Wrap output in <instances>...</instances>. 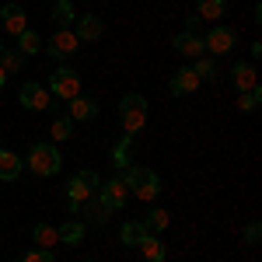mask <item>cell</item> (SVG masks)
<instances>
[{"instance_id":"obj_1","label":"cell","mask_w":262,"mask_h":262,"mask_svg":"<svg viewBox=\"0 0 262 262\" xmlns=\"http://www.w3.org/2000/svg\"><path fill=\"white\" fill-rule=\"evenodd\" d=\"M122 179H126V185H129V192H133L137 200H143V203L158 200V192H161V179H158V171L147 168V164H129V168L122 171Z\"/></svg>"},{"instance_id":"obj_2","label":"cell","mask_w":262,"mask_h":262,"mask_svg":"<svg viewBox=\"0 0 262 262\" xmlns=\"http://www.w3.org/2000/svg\"><path fill=\"white\" fill-rule=\"evenodd\" d=\"M119 122H122V133L126 137H133V133H140L143 126H147V98L143 95H126L119 101Z\"/></svg>"},{"instance_id":"obj_3","label":"cell","mask_w":262,"mask_h":262,"mask_svg":"<svg viewBox=\"0 0 262 262\" xmlns=\"http://www.w3.org/2000/svg\"><path fill=\"white\" fill-rule=\"evenodd\" d=\"M95 189H98V175L91 168L77 171L74 179L67 182V206H70V213H81V203L88 196H95Z\"/></svg>"},{"instance_id":"obj_4","label":"cell","mask_w":262,"mask_h":262,"mask_svg":"<svg viewBox=\"0 0 262 262\" xmlns=\"http://www.w3.org/2000/svg\"><path fill=\"white\" fill-rule=\"evenodd\" d=\"M28 168L35 171V175H56L63 168V158H60V150L53 147V143H35L32 150H28Z\"/></svg>"},{"instance_id":"obj_5","label":"cell","mask_w":262,"mask_h":262,"mask_svg":"<svg viewBox=\"0 0 262 262\" xmlns=\"http://www.w3.org/2000/svg\"><path fill=\"white\" fill-rule=\"evenodd\" d=\"M49 95H56V98L70 101L81 95V74L74 70V67H56L53 70V77H49Z\"/></svg>"},{"instance_id":"obj_6","label":"cell","mask_w":262,"mask_h":262,"mask_svg":"<svg viewBox=\"0 0 262 262\" xmlns=\"http://www.w3.org/2000/svg\"><path fill=\"white\" fill-rule=\"evenodd\" d=\"M77 49H81V39L74 35V28H56V32L49 35V42H46V53H49V56H56V60L74 56Z\"/></svg>"},{"instance_id":"obj_7","label":"cell","mask_w":262,"mask_h":262,"mask_svg":"<svg viewBox=\"0 0 262 262\" xmlns=\"http://www.w3.org/2000/svg\"><path fill=\"white\" fill-rule=\"evenodd\" d=\"M98 196H101V203H105L112 213L126 206V200H129V185H126V179H122V171L116 175V179H108L105 185H98Z\"/></svg>"},{"instance_id":"obj_8","label":"cell","mask_w":262,"mask_h":262,"mask_svg":"<svg viewBox=\"0 0 262 262\" xmlns=\"http://www.w3.org/2000/svg\"><path fill=\"white\" fill-rule=\"evenodd\" d=\"M21 105H25V108H32V112H42V108H49V105H53V95H49V88H46V84L28 81V84H21Z\"/></svg>"},{"instance_id":"obj_9","label":"cell","mask_w":262,"mask_h":262,"mask_svg":"<svg viewBox=\"0 0 262 262\" xmlns=\"http://www.w3.org/2000/svg\"><path fill=\"white\" fill-rule=\"evenodd\" d=\"M81 213L88 217V221H84V227H105V224H108V217H112V210L101 203L98 189H95V196H88V200L81 203Z\"/></svg>"},{"instance_id":"obj_10","label":"cell","mask_w":262,"mask_h":262,"mask_svg":"<svg viewBox=\"0 0 262 262\" xmlns=\"http://www.w3.org/2000/svg\"><path fill=\"white\" fill-rule=\"evenodd\" d=\"M203 46H206L213 56H224V53H231V49H234V32H231L227 25H213V28L206 32Z\"/></svg>"},{"instance_id":"obj_11","label":"cell","mask_w":262,"mask_h":262,"mask_svg":"<svg viewBox=\"0 0 262 262\" xmlns=\"http://www.w3.org/2000/svg\"><path fill=\"white\" fill-rule=\"evenodd\" d=\"M0 21H4V32H11V35H21L28 28V14L18 4H0Z\"/></svg>"},{"instance_id":"obj_12","label":"cell","mask_w":262,"mask_h":262,"mask_svg":"<svg viewBox=\"0 0 262 262\" xmlns=\"http://www.w3.org/2000/svg\"><path fill=\"white\" fill-rule=\"evenodd\" d=\"M74 25H77V28H74V35H77L81 42H98L101 32H105V25H101L98 14H81Z\"/></svg>"},{"instance_id":"obj_13","label":"cell","mask_w":262,"mask_h":262,"mask_svg":"<svg viewBox=\"0 0 262 262\" xmlns=\"http://www.w3.org/2000/svg\"><path fill=\"white\" fill-rule=\"evenodd\" d=\"M175 49H179L182 56H189V60H200V56H206V46H203V39L196 35V32H179L175 35Z\"/></svg>"},{"instance_id":"obj_14","label":"cell","mask_w":262,"mask_h":262,"mask_svg":"<svg viewBox=\"0 0 262 262\" xmlns=\"http://www.w3.org/2000/svg\"><path fill=\"white\" fill-rule=\"evenodd\" d=\"M137 248H140L143 262H164V259H168V252H164L161 238H158V234H150V231L140 238V245H137Z\"/></svg>"},{"instance_id":"obj_15","label":"cell","mask_w":262,"mask_h":262,"mask_svg":"<svg viewBox=\"0 0 262 262\" xmlns=\"http://www.w3.org/2000/svg\"><path fill=\"white\" fill-rule=\"evenodd\" d=\"M200 84L203 81L196 77V70H179V74L171 77V84H168V88H171V95H175V98H182V95H192Z\"/></svg>"},{"instance_id":"obj_16","label":"cell","mask_w":262,"mask_h":262,"mask_svg":"<svg viewBox=\"0 0 262 262\" xmlns=\"http://www.w3.org/2000/svg\"><path fill=\"white\" fill-rule=\"evenodd\" d=\"M67 108H70V119H74V122H88V119L98 116V105H95L91 98H84V95L70 98V101H67Z\"/></svg>"},{"instance_id":"obj_17","label":"cell","mask_w":262,"mask_h":262,"mask_svg":"<svg viewBox=\"0 0 262 262\" xmlns=\"http://www.w3.org/2000/svg\"><path fill=\"white\" fill-rule=\"evenodd\" d=\"M21 168H25V161L14 150H0V182H14L21 175Z\"/></svg>"},{"instance_id":"obj_18","label":"cell","mask_w":262,"mask_h":262,"mask_svg":"<svg viewBox=\"0 0 262 262\" xmlns=\"http://www.w3.org/2000/svg\"><path fill=\"white\" fill-rule=\"evenodd\" d=\"M227 11V0H196V18L200 21H221Z\"/></svg>"},{"instance_id":"obj_19","label":"cell","mask_w":262,"mask_h":262,"mask_svg":"<svg viewBox=\"0 0 262 262\" xmlns=\"http://www.w3.org/2000/svg\"><path fill=\"white\" fill-rule=\"evenodd\" d=\"M234 84H238V91H252V88H259V74H255V67H252V63H234Z\"/></svg>"},{"instance_id":"obj_20","label":"cell","mask_w":262,"mask_h":262,"mask_svg":"<svg viewBox=\"0 0 262 262\" xmlns=\"http://www.w3.org/2000/svg\"><path fill=\"white\" fill-rule=\"evenodd\" d=\"M56 231H60V245H81V242H84V231H88V227H84L81 221H74V217H70V221L60 224Z\"/></svg>"},{"instance_id":"obj_21","label":"cell","mask_w":262,"mask_h":262,"mask_svg":"<svg viewBox=\"0 0 262 262\" xmlns=\"http://www.w3.org/2000/svg\"><path fill=\"white\" fill-rule=\"evenodd\" d=\"M129 158H133V137L122 133V140L112 147V164H116L119 171H126V168H129Z\"/></svg>"},{"instance_id":"obj_22","label":"cell","mask_w":262,"mask_h":262,"mask_svg":"<svg viewBox=\"0 0 262 262\" xmlns=\"http://www.w3.org/2000/svg\"><path fill=\"white\" fill-rule=\"evenodd\" d=\"M18 53L21 56H35V53H42V35L32 32V28H25V32L18 35Z\"/></svg>"},{"instance_id":"obj_23","label":"cell","mask_w":262,"mask_h":262,"mask_svg":"<svg viewBox=\"0 0 262 262\" xmlns=\"http://www.w3.org/2000/svg\"><path fill=\"white\" fill-rule=\"evenodd\" d=\"M32 238H35V245H39V248H53V245H60V231H56L53 224H35Z\"/></svg>"},{"instance_id":"obj_24","label":"cell","mask_w":262,"mask_h":262,"mask_svg":"<svg viewBox=\"0 0 262 262\" xmlns=\"http://www.w3.org/2000/svg\"><path fill=\"white\" fill-rule=\"evenodd\" d=\"M143 234H147L143 221H126V224H122V231H119V242H122V245H133V248H137Z\"/></svg>"},{"instance_id":"obj_25","label":"cell","mask_w":262,"mask_h":262,"mask_svg":"<svg viewBox=\"0 0 262 262\" xmlns=\"http://www.w3.org/2000/svg\"><path fill=\"white\" fill-rule=\"evenodd\" d=\"M53 21H56V28H70L77 14H74V4L70 0H56V7H53Z\"/></svg>"},{"instance_id":"obj_26","label":"cell","mask_w":262,"mask_h":262,"mask_svg":"<svg viewBox=\"0 0 262 262\" xmlns=\"http://www.w3.org/2000/svg\"><path fill=\"white\" fill-rule=\"evenodd\" d=\"M262 101V88H252V91H238V108L242 112H255Z\"/></svg>"},{"instance_id":"obj_27","label":"cell","mask_w":262,"mask_h":262,"mask_svg":"<svg viewBox=\"0 0 262 262\" xmlns=\"http://www.w3.org/2000/svg\"><path fill=\"white\" fill-rule=\"evenodd\" d=\"M192 70H196L200 81H217V63H213V56H200Z\"/></svg>"},{"instance_id":"obj_28","label":"cell","mask_w":262,"mask_h":262,"mask_svg":"<svg viewBox=\"0 0 262 262\" xmlns=\"http://www.w3.org/2000/svg\"><path fill=\"white\" fill-rule=\"evenodd\" d=\"M25 60H28V56H21L18 49H0V67H4L7 74H11V70H21Z\"/></svg>"},{"instance_id":"obj_29","label":"cell","mask_w":262,"mask_h":262,"mask_svg":"<svg viewBox=\"0 0 262 262\" xmlns=\"http://www.w3.org/2000/svg\"><path fill=\"white\" fill-rule=\"evenodd\" d=\"M49 133H53V140H70V137H74V119H70V116H60V119L53 122Z\"/></svg>"},{"instance_id":"obj_30","label":"cell","mask_w":262,"mask_h":262,"mask_svg":"<svg viewBox=\"0 0 262 262\" xmlns=\"http://www.w3.org/2000/svg\"><path fill=\"white\" fill-rule=\"evenodd\" d=\"M143 227H147L150 234L164 231V227H168V210H150V213H147V221H143Z\"/></svg>"},{"instance_id":"obj_31","label":"cell","mask_w":262,"mask_h":262,"mask_svg":"<svg viewBox=\"0 0 262 262\" xmlns=\"http://www.w3.org/2000/svg\"><path fill=\"white\" fill-rule=\"evenodd\" d=\"M21 262H56V259H53V248H32V252H25Z\"/></svg>"},{"instance_id":"obj_32","label":"cell","mask_w":262,"mask_h":262,"mask_svg":"<svg viewBox=\"0 0 262 262\" xmlns=\"http://www.w3.org/2000/svg\"><path fill=\"white\" fill-rule=\"evenodd\" d=\"M259 238H262V224H259V221H252L248 227H245L242 242H245V245H259Z\"/></svg>"},{"instance_id":"obj_33","label":"cell","mask_w":262,"mask_h":262,"mask_svg":"<svg viewBox=\"0 0 262 262\" xmlns=\"http://www.w3.org/2000/svg\"><path fill=\"white\" fill-rule=\"evenodd\" d=\"M4 84H7V70L0 67V91H4Z\"/></svg>"},{"instance_id":"obj_34","label":"cell","mask_w":262,"mask_h":262,"mask_svg":"<svg viewBox=\"0 0 262 262\" xmlns=\"http://www.w3.org/2000/svg\"><path fill=\"white\" fill-rule=\"evenodd\" d=\"M0 49H4V46H0Z\"/></svg>"},{"instance_id":"obj_35","label":"cell","mask_w":262,"mask_h":262,"mask_svg":"<svg viewBox=\"0 0 262 262\" xmlns=\"http://www.w3.org/2000/svg\"><path fill=\"white\" fill-rule=\"evenodd\" d=\"M0 4H4V0H0Z\"/></svg>"},{"instance_id":"obj_36","label":"cell","mask_w":262,"mask_h":262,"mask_svg":"<svg viewBox=\"0 0 262 262\" xmlns=\"http://www.w3.org/2000/svg\"><path fill=\"white\" fill-rule=\"evenodd\" d=\"M88 262H91V259H88Z\"/></svg>"}]
</instances>
